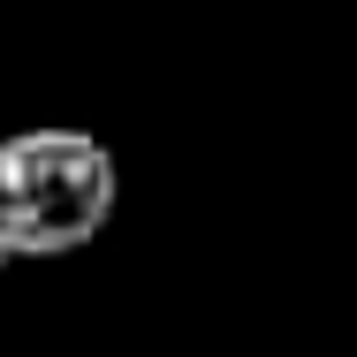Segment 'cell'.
<instances>
[{"label": "cell", "instance_id": "1", "mask_svg": "<svg viewBox=\"0 0 357 357\" xmlns=\"http://www.w3.org/2000/svg\"><path fill=\"white\" fill-rule=\"evenodd\" d=\"M122 175L91 130H15L0 137V243L8 259H69L114 220Z\"/></svg>", "mask_w": 357, "mask_h": 357}, {"label": "cell", "instance_id": "2", "mask_svg": "<svg viewBox=\"0 0 357 357\" xmlns=\"http://www.w3.org/2000/svg\"><path fill=\"white\" fill-rule=\"evenodd\" d=\"M0 266H8V243H0Z\"/></svg>", "mask_w": 357, "mask_h": 357}]
</instances>
